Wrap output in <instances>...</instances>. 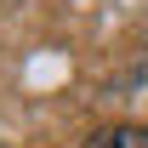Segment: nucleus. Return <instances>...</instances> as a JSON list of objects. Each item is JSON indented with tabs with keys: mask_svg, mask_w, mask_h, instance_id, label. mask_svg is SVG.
<instances>
[{
	"mask_svg": "<svg viewBox=\"0 0 148 148\" xmlns=\"http://www.w3.org/2000/svg\"><path fill=\"white\" fill-rule=\"evenodd\" d=\"M86 148H148V125H103L86 137Z\"/></svg>",
	"mask_w": 148,
	"mask_h": 148,
	"instance_id": "obj_1",
	"label": "nucleus"
}]
</instances>
